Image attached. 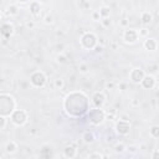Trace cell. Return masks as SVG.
<instances>
[{
    "label": "cell",
    "instance_id": "1",
    "mask_svg": "<svg viewBox=\"0 0 159 159\" xmlns=\"http://www.w3.org/2000/svg\"><path fill=\"white\" fill-rule=\"evenodd\" d=\"M63 109L70 117H83L89 111V99L82 92H71L66 96L63 101Z\"/></svg>",
    "mask_w": 159,
    "mask_h": 159
},
{
    "label": "cell",
    "instance_id": "2",
    "mask_svg": "<svg viewBox=\"0 0 159 159\" xmlns=\"http://www.w3.org/2000/svg\"><path fill=\"white\" fill-rule=\"evenodd\" d=\"M16 103L15 99L7 94V93H1L0 94V116H11V113L15 111Z\"/></svg>",
    "mask_w": 159,
    "mask_h": 159
},
{
    "label": "cell",
    "instance_id": "3",
    "mask_svg": "<svg viewBox=\"0 0 159 159\" xmlns=\"http://www.w3.org/2000/svg\"><path fill=\"white\" fill-rule=\"evenodd\" d=\"M87 119L89 120L91 124L93 125H99L104 122L106 119V113L102 108H97L94 107L93 109H89L88 113H87Z\"/></svg>",
    "mask_w": 159,
    "mask_h": 159
},
{
    "label": "cell",
    "instance_id": "4",
    "mask_svg": "<svg viewBox=\"0 0 159 159\" xmlns=\"http://www.w3.org/2000/svg\"><path fill=\"white\" fill-rule=\"evenodd\" d=\"M98 43V37L93 32H84L81 36V45L86 50H92L97 46Z\"/></svg>",
    "mask_w": 159,
    "mask_h": 159
},
{
    "label": "cell",
    "instance_id": "5",
    "mask_svg": "<svg viewBox=\"0 0 159 159\" xmlns=\"http://www.w3.org/2000/svg\"><path fill=\"white\" fill-rule=\"evenodd\" d=\"M46 81H47V78H46L45 73L41 72V71H35V72L31 73V76H30V83H31L34 87H36V88L43 87V86L46 84Z\"/></svg>",
    "mask_w": 159,
    "mask_h": 159
},
{
    "label": "cell",
    "instance_id": "6",
    "mask_svg": "<svg viewBox=\"0 0 159 159\" xmlns=\"http://www.w3.org/2000/svg\"><path fill=\"white\" fill-rule=\"evenodd\" d=\"M10 119L16 125H24L26 123V120H27V113L24 109H15L11 113Z\"/></svg>",
    "mask_w": 159,
    "mask_h": 159
},
{
    "label": "cell",
    "instance_id": "7",
    "mask_svg": "<svg viewBox=\"0 0 159 159\" xmlns=\"http://www.w3.org/2000/svg\"><path fill=\"white\" fill-rule=\"evenodd\" d=\"M116 133L119 135H127L130 132V123L129 120H124V119H119L116 125H114Z\"/></svg>",
    "mask_w": 159,
    "mask_h": 159
},
{
    "label": "cell",
    "instance_id": "8",
    "mask_svg": "<svg viewBox=\"0 0 159 159\" xmlns=\"http://www.w3.org/2000/svg\"><path fill=\"white\" fill-rule=\"evenodd\" d=\"M138 37H139V34L133 29H127L123 32V40L127 43H134L138 40Z\"/></svg>",
    "mask_w": 159,
    "mask_h": 159
},
{
    "label": "cell",
    "instance_id": "9",
    "mask_svg": "<svg viewBox=\"0 0 159 159\" xmlns=\"http://www.w3.org/2000/svg\"><path fill=\"white\" fill-rule=\"evenodd\" d=\"M145 73L142 68H133L129 73V77H130V81L134 82V83H140L142 80L144 78Z\"/></svg>",
    "mask_w": 159,
    "mask_h": 159
},
{
    "label": "cell",
    "instance_id": "10",
    "mask_svg": "<svg viewBox=\"0 0 159 159\" xmlns=\"http://www.w3.org/2000/svg\"><path fill=\"white\" fill-rule=\"evenodd\" d=\"M106 102V96L103 94V92H94L92 96V104L97 108H102L103 104Z\"/></svg>",
    "mask_w": 159,
    "mask_h": 159
},
{
    "label": "cell",
    "instance_id": "11",
    "mask_svg": "<svg viewBox=\"0 0 159 159\" xmlns=\"http://www.w3.org/2000/svg\"><path fill=\"white\" fill-rule=\"evenodd\" d=\"M0 32H1V36L4 39H9L14 34V25L10 22H4L0 27Z\"/></svg>",
    "mask_w": 159,
    "mask_h": 159
},
{
    "label": "cell",
    "instance_id": "12",
    "mask_svg": "<svg viewBox=\"0 0 159 159\" xmlns=\"http://www.w3.org/2000/svg\"><path fill=\"white\" fill-rule=\"evenodd\" d=\"M140 83H142L143 88H145V89H152V88L155 87L157 81H155V78H154L152 75H145Z\"/></svg>",
    "mask_w": 159,
    "mask_h": 159
},
{
    "label": "cell",
    "instance_id": "13",
    "mask_svg": "<svg viewBox=\"0 0 159 159\" xmlns=\"http://www.w3.org/2000/svg\"><path fill=\"white\" fill-rule=\"evenodd\" d=\"M63 155H65L66 158L72 159V158H75V157L77 155V149H76L73 145H67V147H65V149H63Z\"/></svg>",
    "mask_w": 159,
    "mask_h": 159
},
{
    "label": "cell",
    "instance_id": "14",
    "mask_svg": "<svg viewBox=\"0 0 159 159\" xmlns=\"http://www.w3.org/2000/svg\"><path fill=\"white\" fill-rule=\"evenodd\" d=\"M143 45H144V48L148 50V51H155L157 46H158V43H157V41L154 39H147Z\"/></svg>",
    "mask_w": 159,
    "mask_h": 159
},
{
    "label": "cell",
    "instance_id": "15",
    "mask_svg": "<svg viewBox=\"0 0 159 159\" xmlns=\"http://www.w3.org/2000/svg\"><path fill=\"white\" fill-rule=\"evenodd\" d=\"M40 11H41L40 2H37V1H32V2L30 4V12H31L35 17H37V16L40 15Z\"/></svg>",
    "mask_w": 159,
    "mask_h": 159
},
{
    "label": "cell",
    "instance_id": "16",
    "mask_svg": "<svg viewBox=\"0 0 159 159\" xmlns=\"http://www.w3.org/2000/svg\"><path fill=\"white\" fill-rule=\"evenodd\" d=\"M82 139H83L84 143L91 144V143L94 142V134H93L91 130H86V132L82 134Z\"/></svg>",
    "mask_w": 159,
    "mask_h": 159
},
{
    "label": "cell",
    "instance_id": "17",
    "mask_svg": "<svg viewBox=\"0 0 159 159\" xmlns=\"http://www.w3.org/2000/svg\"><path fill=\"white\" fill-rule=\"evenodd\" d=\"M16 149H17V144H16L14 140L7 142L6 145H5V152H6L7 154H12V153H15Z\"/></svg>",
    "mask_w": 159,
    "mask_h": 159
},
{
    "label": "cell",
    "instance_id": "18",
    "mask_svg": "<svg viewBox=\"0 0 159 159\" xmlns=\"http://www.w3.org/2000/svg\"><path fill=\"white\" fill-rule=\"evenodd\" d=\"M140 20H142V22H143L144 25H148V24L152 22L153 16H152V14H150L149 11H144V12L142 14V16H140Z\"/></svg>",
    "mask_w": 159,
    "mask_h": 159
},
{
    "label": "cell",
    "instance_id": "19",
    "mask_svg": "<svg viewBox=\"0 0 159 159\" xmlns=\"http://www.w3.org/2000/svg\"><path fill=\"white\" fill-rule=\"evenodd\" d=\"M98 12H99V15H101L102 19H103V17H109V15H111V9H109L108 6H102Z\"/></svg>",
    "mask_w": 159,
    "mask_h": 159
},
{
    "label": "cell",
    "instance_id": "20",
    "mask_svg": "<svg viewBox=\"0 0 159 159\" xmlns=\"http://www.w3.org/2000/svg\"><path fill=\"white\" fill-rule=\"evenodd\" d=\"M149 133L153 138H159V124H154L150 127L149 129Z\"/></svg>",
    "mask_w": 159,
    "mask_h": 159
},
{
    "label": "cell",
    "instance_id": "21",
    "mask_svg": "<svg viewBox=\"0 0 159 159\" xmlns=\"http://www.w3.org/2000/svg\"><path fill=\"white\" fill-rule=\"evenodd\" d=\"M127 150V147L123 144V143H117L116 145H114V152L116 153H123V152H125Z\"/></svg>",
    "mask_w": 159,
    "mask_h": 159
},
{
    "label": "cell",
    "instance_id": "22",
    "mask_svg": "<svg viewBox=\"0 0 159 159\" xmlns=\"http://www.w3.org/2000/svg\"><path fill=\"white\" fill-rule=\"evenodd\" d=\"M9 15H16L17 12H19V10H17V6L16 5H10L9 7H7V11H6Z\"/></svg>",
    "mask_w": 159,
    "mask_h": 159
},
{
    "label": "cell",
    "instance_id": "23",
    "mask_svg": "<svg viewBox=\"0 0 159 159\" xmlns=\"http://www.w3.org/2000/svg\"><path fill=\"white\" fill-rule=\"evenodd\" d=\"M78 70H80V72H81V73H87V72H88V70H89V67H88V65L82 63V65H80Z\"/></svg>",
    "mask_w": 159,
    "mask_h": 159
},
{
    "label": "cell",
    "instance_id": "24",
    "mask_svg": "<svg viewBox=\"0 0 159 159\" xmlns=\"http://www.w3.org/2000/svg\"><path fill=\"white\" fill-rule=\"evenodd\" d=\"M6 125V117L5 116H0V129L4 130Z\"/></svg>",
    "mask_w": 159,
    "mask_h": 159
},
{
    "label": "cell",
    "instance_id": "25",
    "mask_svg": "<svg viewBox=\"0 0 159 159\" xmlns=\"http://www.w3.org/2000/svg\"><path fill=\"white\" fill-rule=\"evenodd\" d=\"M55 87L56 88H62L63 87V80L62 78H56L55 80Z\"/></svg>",
    "mask_w": 159,
    "mask_h": 159
},
{
    "label": "cell",
    "instance_id": "26",
    "mask_svg": "<svg viewBox=\"0 0 159 159\" xmlns=\"http://www.w3.org/2000/svg\"><path fill=\"white\" fill-rule=\"evenodd\" d=\"M56 60H57V62L61 63V65L67 62V58H66V56H63V55H58V56L56 57Z\"/></svg>",
    "mask_w": 159,
    "mask_h": 159
},
{
    "label": "cell",
    "instance_id": "27",
    "mask_svg": "<svg viewBox=\"0 0 159 159\" xmlns=\"http://www.w3.org/2000/svg\"><path fill=\"white\" fill-rule=\"evenodd\" d=\"M127 150H128L129 153L134 154V153H137V150H138V147H137V145H134V144H132V145H128V147H127Z\"/></svg>",
    "mask_w": 159,
    "mask_h": 159
},
{
    "label": "cell",
    "instance_id": "28",
    "mask_svg": "<svg viewBox=\"0 0 159 159\" xmlns=\"http://www.w3.org/2000/svg\"><path fill=\"white\" fill-rule=\"evenodd\" d=\"M111 22H112V21H111L109 17H103V19H102V25H103L104 27H108V26L111 25Z\"/></svg>",
    "mask_w": 159,
    "mask_h": 159
},
{
    "label": "cell",
    "instance_id": "29",
    "mask_svg": "<svg viewBox=\"0 0 159 159\" xmlns=\"http://www.w3.org/2000/svg\"><path fill=\"white\" fill-rule=\"evenodd\" d=\"M45 22H46V24H52V22H53V17H52L51 15H47V16L45 17Z\"/></svg>",
    "mask_w": 159,
    "mask_h": 159
},
{
    "label": "cell",
    "instance_id": "30",
    "mask_svg": "<svg viewBox=\"0 0 159 159\" xmlns=\"http://www.w3.org/2000/svg\"><path fill=\"white\" fill-rule=\"evenodd\" d=\"M88 157H89V158H104V155H102V154H99V153H92V154H89Z\"/></svg>",
    "mask_w": 159,
    "mask_h": 159
},
{
    "label": "cell",
    "instance_id": "31",
    "mask_svg": "<svg viewBox=\"0 0 159 159\" xmlns=\"http://www.w3.org/2000/svg\"><path fill=\"white\" fill-rule=\"evenodd\" d=\"M92 17H93V20H96V21H97V20H99L101 15H99V12L97 11V12H93V14H92Z\"/></svg>",
    "mask_w": 159,
    "mask_h": 159
},
{
    "label": "cell",
    "instance_id": "32",
    "mask_svg": "<svg viewBox=\"0 0 159 159\" xmlns=\"http://www.w3.org/2000/svg\"><path fill=\"white\" fill-rule=\"evenodd\" d=\"M108 144H111V143H113L114 142V137L113 135H107V140H106Z\"/></svg>",
    "mask_w": 159,
    "mask_h": 159
},
{
    "label": "cell",
    "instance_id": "33",
    "mask_svg": "<svg viewBox=\"0 0 159 159\" xmlns=\"http://www.w3.org/2000/svg\"><path fill=\"white\" fill-rule=\"evenodd\" d=\"M152 158H159V150H155V152H153V154H152Z\"/></svg>",
    "mask_w": 159,
    "mask_h": 159
},
{
    "label": "cell",
    "instance_id": "34",
    "mask_svg": "<svg viewBox=\"0 0 159 159\" xmlns=\"http://www.w3.org/2000/svg\"><path fill=\"white\" fill-rule=\"evenodd\" d=\"M94 48H96V52H101V51L103 50V47H102V46H99V45H97Z\"/></svg>",
    "mask_w": 159,
    "mask_h": 159
},
{
    "label": "cell",
    "instance_id": "35",
    "mask_svg": "<svg viewBox=\"0 0 159 159\" xmlns=\"http://www.w3.org/2000/svg\"><path fill=\"white\" fill-rule=\"evenodd\" d=\"M139 35H143V36H145V35H147V30H145V29H143V31H142Z\"/></svg>",
    "mask_w": 159,
    "mask_h": 159
},
{
    "label": "cell",
    "instance_id": "36",
    "mask_svg": "<svg viewBox=\"0 0 159 159\" xmlns=\"http://www.w3.org/2000/svg\"><path fill=\"white\" fill-rule=\"evenodd\" d=\"M27 27H34V22H27Z\"/></svg>",
    "mask_w": 159,
    "mask_h": 159
},
{
    "label": "cell",
    "instance_id": "37",
    "mask_svg": "<svg viewBox=\"0 0 159 159\" xmlns=\"http://www.w3.org/2000/svg\"><path fill=\"white\" fill-rule=\"evenodd\" d=\"M17 1H19V2H21V4H25V2H27L29 0H17Z\"/></svg>",
    "mask_w": 159,
    "mask_h": 159
},
{
    "label": "cell",
    "instance_id": "38",
    "mask_svg": "<svg viewBox=\"0 0 159 159\" xmlns=\"http://www.w3.org/2000/svg\"><path fill=\"white\" fill-rule=\"evenodd\" d=\"M107 87H108V88H112V87H113V83H107Z\"/></svg>",
    "mask_w": 159,
    "mask_h": 159
}]
</instances>
